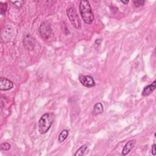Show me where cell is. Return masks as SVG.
Returning a JSON list of instances; mask_svg holds the SVG:
<instances>
[{"label": "cell", "mask_w": 156, "mask_h": 156, "mask_svg": "<svg viewBox=\"0 0 156 156\" xmlns=\"http://www.w3.org/2000/svg\"><path fill=\"white\" fill-rule=\"evenodd\" d=\"M79 79L81 84L86 87L90 88L93 87L95 85V81L93 78L89 75H80Z\"/></svg>", "instance_id": "obj_5"}, {"label": "cell", "mask_w": 156, "mask_h": 156, "mask_svg": "<svg viewBox=\"0 0 156 156\" xmlns=\"http://www.w3.org/2000/svg\"><path fill=\"white\" fill-rule=\"evenodd\" d=\"M104 112V107L101 102H98L95 104V105L93 107V115H98Z\"/></svg>", "instance_id": "obj_9"}, {"label": "cell", "mask_w": 156, "mask_h": 156, "mask_svg": "<svg viewBox=\"0 0 156 156\" xmlns=\"http://www.w3.org/2000/svg\"><path fill=\"white\" fill-rule=\"evenodd\" d=\"M101 41H102V40L101 39H97L95 41V43L96 44H98V45H100L101 43Z\"/></svg>", "instance_id": "obj_17"}, {"label": "cell", "mask_w": 156, "mask_h": 156, "mask_svg": "<svg viewBox=\"0 0 156 156\" xmlns=\"http://www.w3.org/2000/svg\"><path fill=\"white\" fill-rule=\"evenodd\" d=\"M79 12L84 22L90 24L94 21V15L93 14L90 2L88 1H81L79 3Z\"/></svg>", "instance_id": "obj_1"}, {"label": "cell", "mask_w": 156, "mask_h": 156, "mask_svg": "<svg viewBox=\"0 0 156 156\" xmlns=\"http://www.w3.org/2000/svg\"><path fill=\"white\" fill-rule=\"evenodd\" d=\"M7 3H0V10H1V14L4 15L6 12Z\"/></svg>", "instance_id": "obj_13"}, {"label": "cell", "mask_w": 156, "mask_h": 156, "mask_svg": "<svg viewBox=\"0 0 156 156\" xmlns=\"http://www.w3.org/2000/svg\"><path fill=\"white\" fill-rule=\"evenodd\" d=\"M11 148L10 144L7 142L2 143L0 145V149L2 151H8Z\"/></svg>", "instance_id": "obj_12"}, {"label": "cell", "mask_w": 156, "mask_h": 156, "mask_svg": "<svg viewBox=\"0 0 156 156\" xmlns=\"http://www.w3.org/2000/svg\"><path fill=\"white\" fill-rule=\"evenodd\" d=\"M69 131L66 129H64L62 131L60 135L59 136V138H58V141L59 143H62L63 142H64L65 140L67 138V137H68L69 136Z\"/></svg>", "instance_id": "obj_10"}, {"label": "cell", "mask_w": 156, "mask_h": 156, "mask_svg": "<svg viewBox=\"0 0 156 156\" xmlns=\"http://www.w3.org/2000/svg\"><path fill=\"white\" fill-rule=\"evenodd\" d=\"M66 12L67 17L69 18L71 24L76 29H81V22L76 8L74 6H71L66 9Z\"/></svg>", "instance_id": "obj_3"}, {"label": "cell", "mask_w": 156, "mask_h": 156, "mask_svg": "<svg viewBox=\"0 0 156 156\" xmlns=\"http://www.w3.org/2000/svg\"><path fill=\"white\" fill-rule=\"evenodd\" d=\"M12 3L14 4V6H16L17 7H21L22 6V5L24 3L23 1H12Z\"/></svg>", "instance_id": "obj_15"}, {"label": "cell", "mask_w": 156, "mask_h": 156, "mask_svg": "<svg viewBox=\"0 0 156 156\" xmlns=\"http://www.w3.org/2000/svg\"><path fill=\"white\" fill-rule=\"evenodd\" d=\"M54 121L53 113H46L41 116L39 121V132L40 134H45L48 132Z\"/></svg>", "instance_id": "obj_2"}, {"label": "cell", "mask_w": 156, "mask_h": 156, "mask_svg": "<svg viewBox=\"0 0 156 156\" xmlns=\"http://www.w3.org/2000/svg\"><path fill=\"white\" fill-rule=\"evenodd\" d=\"M87 148H88L87 145H86V144L82 145V146L81 148H79V149L77 150L76 153L74 155L75 156H83V155H84Z\"/></svg>", "instance_id": "obj_11"}, {"label": "cell", "mask_w": 156, "mask_h": 156, "mask_svg": "<svg viewBox=\"0 0 156 156\" xmlns=\"http://www.w3.org/2000/svg\"><path fill=\"white\" fill-rule=\"evenodd\" d=\"M40 34L45 40H49L53 35V31L50 24L47 22H43L39 28Z\"/></svg>", "instance_id": "obj_4"}, {"label": "cell", "mask_w": 156, "mask_h": 156, "mask_svg": "<svg viewBox=\"0 0 156 156\" xmlns=\"http://www.w3.org/2000/svg\"><path fill=\"white\" fill-rule=\"evenodd\" d=\"M155 146H156V144H154L153 145V147H152V149H151V153H152V154H153V155H155V154H156Z\"/></svg>", "instance_id": "obj_16"}, {"label": "cell", "mask_w": 156, "mask_h": 156, "mask_svg": "<svg viewBox=\"0 0 156 156\" xmlns=\"http://www.w3.org/2000/svg\"><path fill=\"white\" fill-rule=\"evenodd\" d=\"M145 1H143V0H139V1H134V4L136 7H140L143 6L144 4Z\"/></svg>", "instance_id": "obj_14"}, {"label": "cell", "mask_w": 156, "mask_h": 156, "mask_svg": "<svg viewBox=\"0 0 156 156\" xmlns=\"http://www.w3.org/2000/svg\"><path fill=\"white\" fill-rule=\"evenodd\" d=\"M122 3H123L124 4H128L129 3V1H120Z\"/></svg>", "instance_id": "obj_18"}, {"label": "cell", "mask_w": 156, "mask_h": 156, "mask_svg": "<svg viewBox=\"0 0 156 156\" xmlns=\"http://www.w3.org/2000/svg\"><path fill=\"white\" fill-rule=\"evenodd\" d=\"M136 144V140H129L128 142L126 143L122 151V155H128L134 148L135 145Z\"/></svg>", "instance_id": "obj_7"}, {"label": "cell", "mask_w": 156, "mask_h": 156, "mask_svg": "<svg viewBox=\"0 0 156 156\" xmlns=\"http://www.w3.org/2000/svg\"><path fill=\"white\" fill-rule=\"evenodd\" d=\"M14 87V83L9 79L5 77L0 78V90L2 91H7Z\"/></svg>", "instance_id": "obj_6"}, {"label": "cell", "mask_w": 156, "mask_h": 156, "mask_svg": "<svg viewBox=\"0 0 156 156\" xmlns=\"http://www.w3.org/2000/svg\"><path fill=\"white\" fill-rule=\"evenodd\" d=\"M155 89V81H154L151 84H149L145 87L142 92V96H149Z\"/></svg>", "instance_id": "obj_8"}]
</instances>
